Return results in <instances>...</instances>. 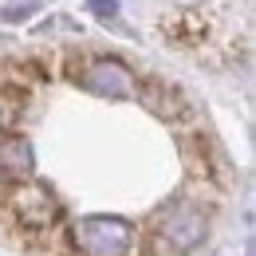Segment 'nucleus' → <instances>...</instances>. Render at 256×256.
Returning a JSON list of instances; mask_svg holds the SVG:
<instances>
[{"label":"nucleus","instance_id":"1","mask_svg":"<svg viewBox=\"0 0 256 256\" xmlns=\"http://www.w3.org/2000/svg\"><path fill=\"white\" fill-rule=\"evenodd\" d=\"M205 232H209V217L190 201H174L154 217V236H158L162 252L186 256L205 240Z\"/></svg>","mask_w":256,"mask_h":256},{"label":"nucleus","instance_id":"2","mask_svg":"<svg viewBox=\"0 0 256 256\" xmlns=\"http://www.w3.org/2000/svg\"><path fill=\"white\" fill-rule=\"evenodd\" d=\"M71 244L79 256H126L134 248V224L122 217H83L71 228Z\"/></svg>","mask_w":256,"mask_h":256},{"label":"nucleus","instance_id":"3","mask_svg":"<svg viewBox=\"0 0 256 256\" xmlns=\"http://www.w3.org/2000/svg\"><path fill=\"white\" fill-rule=\"evenodd\" d=\"M4 205H8L12 221L20 224V228H28V232H48V228H56V221H60L56 197L44 190V186H36V182L16 186V190L4 197Z\"/></svg>","mask_w":256,"mask_h":256},{"label":"nucleus","instance_id":"4","mask_svg":"<svg viewBox=\"0 0 256 256\" xmlns=\"http://www.w3.org/2000/svg\"><path fill=\"white\" fill-rule=\"evenodd\" d=\"M91 95H102V98H130L138 91V83H134V71L126 64H118V60H91V64H83V71L75 75Z\"/></svg>","mask_w":256,"mask_h":256},{"label":"nucleus","instance_id":"5","mask_svg":"<svg viewBox=\"0 0 256 256\" xmlns=\"http://www.w3.org/2000/svg\"><path fill=\"white\" fill-rule=\"evenodd\" d=\"M32 146L20 138V134H8L4 142H0V174H8V178H28L32 174Z\"/></svg>","mask_w":256,"mask_h":256},{"label":"nucleus","instance_id":"6","mask_svg":"<svg viewBox=\"0 0 256 256\" xmlns=\"http://www.w3.org/2000/svg\"><path fill=\"white\" fill-rule=\"evenodd\" d=\"M87 8H91V12H98L102 20H110V16L118 12V4H114V0H87Z\"/></svg>","mask_w":256,"mask_h":256},{"label":"nucleus","instance_id":"7","mask_svg":"<svg viewBox=\"0 0 256 256\" xmlns=\"http://www.w3.org/2000/svg\"><path fill=\"white\" fill-rule=\"evenodd\" d=\"M32 8H36V4L28 0V4H20V8H8V12H0V20H20V16H28Z\"/></svg>","mask_w":256,"mask_h":256}]
</instances>
